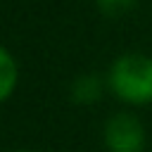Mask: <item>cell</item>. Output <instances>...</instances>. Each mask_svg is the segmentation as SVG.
<instances>
[{"label": "cell", "mask_w": 152, "mask_h": 152, "mask_svg": "<svg viewBox=\"0 0 152 152\" xmlns=\"http://www.w3.org/2000/svg\"><path fill=\"white\" fill-rule=\"evenodd\" d=\"M17 152H31V150H17Z\"/></svg>", "instance_id": "6"}, {"label": "cell", "mask_w": 152, "mask_h": 152, "mask_svg": "<svg viewBox=\"0 0 152 152\" xmlns=\"http://www.w3.org/2000/svg\"><path fill=\"white\" fill-rule=\"evenodd\" d=\"M97 5L104 14H124L135 5V0H97Z\"/></svg>", "instance_id": "5"}, {"label": "cell", "mask_w": 152, "mask_h": 152, "mask_svg": "<svg viewBox=\"0 0 152 152\" xmlns=\"http://www.w3.org/2000/svg\"><path fill=\"white\" fill-rule=\"evenodd\" d=\"M100 93H102V81H100L97 76H81V78H76L74 86H71V97H74L76 102H83V104L97 100Z\"/></svg>", "instance_id": "4"}, {"label": "cell", "mask_w": 152, "mask_h": 152, "mask_svg": "<svg viewBox=\"0 0 152 152\" xmlns=\"http://www.w3.org/2000/svg\"><path fill=\"white\" fill-rule=\"evenodd\" d=\"M109 88L126 102H152V57L124 55L109 69Z\"/></svg>", "instance_id": "1"}, {"label": "cell", "mask_w": 152, "mask_h": 152, "mask_svg": "<svg viewBox=\"0 0 152 152\" xmlns=\"http://www.w3.org/2000/svg\"><path fill=\"white\" fill-rule=\"evenodd\" d=\"M104 142L109 152H140L145 145V131L133 114H114L104 126Z\"/></svg>", "instance_id": "2"}, {"label": "cell", "mask_w": 152, "mask_h": 152, "mask_svg": "<svg viewBox=\"0 0 152 152\" xmlns=\"http://www.w3.org/2000/svg\"><path fill=\"white\" fill-rule=\"evenodd\" d=\"M17 78H19V69H17L14 57L5 48H0V102H5L14 93Z\"/></svg>", "instance_id": "3"}]
</instances>
